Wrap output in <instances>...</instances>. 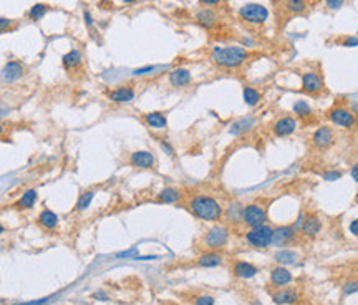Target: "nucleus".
Wrapping results in <instances>:
<instances>
[{
  "mask_svg": "<svg viewBox=\"0 0 358 305\" xmlns=\"http://www.w3.org/2000/svg\"><path fill=\"white\" fill-rule=\"evenodd\" d=\"M183 199V191H179L177 188H164L161 189L158 196H156V202H161V204H177L179 201Z\"/></svg>",
  "mask_w": 358,
  "mask_h": 305,
  "instance_id": "nucleus-22",
  "label": "nucleus"
},
{
  "mask_svg": "<svg viewBox=\"0 0 358 305\" xmlns=\"http://www.w3.org/2000/svg\"><path fill=\"white\" fill-rule=\"evenodd\" d=\"M212 62L222 70H237L247 63L249 52L244 47L228 45V47H214L212 49Z\"/></svg>",
  "mask_w": 358,
  "mask_h": 305,
  "instance_id": "nucleus-2",
  "label": "nucleus"
},
{
  "mask_svg": "<svg viewBox=\"0 0 358 305\" xmlns=\"http://www.w3.org/2000/svg\"><path fill=\"white\" fill-rule=\"evenodd\" d=\"M298 129V119L295 116L285 115V116H279L276 121L272 123V133L277 138H287V136H292Z\"/></svg>",
  "mask_w": 358,
  "mask_h": 305,
  "instance_id": "nucleus-9",
  "label": "nucleus"
},
{
  "mask_svg": "<svg viewBox=\"0 0 358 305\" xmlns=\"http://www.w3.org/2000/svg\"><path fill=\"white\" fill-rule=\"evenodd\" d=\"M300 232L305 237H315L319 236V232L322 231V221L317 214H305V216H302L298 219V223L295 224Z\"/></svg>",
  "mask_w": 358,
  "mask_h": 305,
  "instance_id": "nucleus-13",
  "label": "nucleus"
},
{
  "mask_svg": "<svg viewBox=\"0 0 358 305\" xmlns=\"http://www.w3.org/2000/svg\"><path fill=\"white\" fill-rule=\"evenodd\" d=\"M45 300H47V298H41V300H38V302H30L28 305H41Z\"/></svg>",
  "mask_w": 358,
  "mask_h": 305,
  "instance_id": "nucleus-48",
  "label": "nucleus"
},
{
  "mask_svg": "<svg viewBox=\"0 0 358 305\" xmlns=\"http://www.w3.org/2000/svg\"><path fill=\"white\" fill-rule=\"evenodd\" d=\"M242 209L244 204L239 201H231L228 206H226L224 212H222V217L226 219V223L231 224V226H236L239 223H242Z\"/></svg>",
  "mask_w": 358,
  "mask_h": 305,
  "instance_id": "nucleus-17",
  "label": "nucleus"
},
{
  "mask_svg": "<svg viewBox=\"0 0 358 305\" xmlns=\"http://www.w3.org/2000/svg\"><path fill=\"white\" fill-rule=\"evenodd\" d=\"M267 223V209L259 202H249L242 209V224L247 227L262 226Z\"/></svg>",
  "mask_w": 358,
  "mask_h": 305,
  "instance_id": "nucleus-7",
  "label": "nucleus"
},
{
  "mask_svg": "<svg viewBox=\"0 0 358 305\" xmlns=\"http://www.w3.org/2000/svg\"><path fill=\"white\" fill-rule=\"evenodd\" d=\"M196 22L199 23L202 28H212L217 23V14L212 9H202L196 14Z\"/></svg>",
  "mask_w": 358,
  "mask_h": 305,
  "instance_id": "nucleus-24",
  "label": "nucleus"
},
{
  "mask_svg": "<svg viewBox=\"0 0 358 305\" xmlns=\"http://www.w3.org/2000/svg\"><path fill=\"white\" fill-rule=\"evenodd\" d=\"M93 197H95V191L93 189H89V191H85V193H81L80 197H78V201H76V206H75V211H85V209L89 207V204L93 202Z\"/></svg>",
  "mask_w": 358,
  "mask_h": 305,
  "instance_id": "nucleus-34",
  "label": "nucleus"
},
{
  "mask_svg": "<svg viewBox=\"0 0 358 305\" xmlns=\"http://www.w3.org/2000/svg\"><path fill=\"white\" fill-rule=\"evenodd\" d=\"M62 63H63V67L67 68L68 71H73V70H78L81 67V63H83V55H81V52L80 50H70L68 53H65L63 58H62Z\"/></svg>",
  "mask_w": 358,
  "mask_h": 305,
  "instance_id": "nucleus-25",
  "label": "nucleus"
},
{
  "mask_svg": "<svg viewBox=\"0 0 358 305\" xmlns=\"http://www.w3.org/2000/svg\"><path fill=\"white\" fill-rule=\"evenodd\" d=\"M202 242H204V247H207L209 250L222 249L226 244L229 242V229L220 224L209 227V229L206 231L204 237H202Z\"/></svg>",
  "mask_w": 358,
  "mask_h": 305,
  "instance_id": "nucleus-6",
  "label": "nucleus"
},
{
  "mask_svg": "<svg viewBox=\"0 0 358 305\" xmlns=\"http://www.w3.org/2000/svg\"><path fill=\"white\" fill-rule=\"evenodd\" d=\"M154 70H156V67H143V68L135 70L133 75H135V76H143V75H148L149 71H154Z\"/></svg>",
  "mask_w": 358,
  "mask_h": 305,
  "instance_id": "nucleus-42",
  "label": "nucleus"
},
{
  "mask_svg": "<svg viewBox=\"0 0 358 305\" xmlns=\"http://www.w3.org/2000/svg\"><path fill=\"white\" fill-rule=\"evenodd\" d=\"M143 119H145L146 126H149L151 129H166L168 128V118L163 111H149L143 115Z\"/></svg>",
  "mask_w": 358,
  "mask_h": 305,
  "instance_id": "nucleus-20",
  "label": "nucleus"
},
{
  "mask_svg": "<svg viewBox=\"0 0 358 305\" xmlns=\"http://www.w3.org/2000/svg\"><path fill=\"white\" fill-rule=\"evenodd\" d=\"M186 207L194 217L206 221V223H219L222 219L224 212V207L219 202V199L204 193L191 194L186 201Z\"/></svg>",
  "mask_w": 358,
  "mask_h": 305,
  "instance_id": "nucleus-1",
  "label": "nucleus"
},
{
  "mask_svg": "<svg viewBox=\"0 0 358 305\" xmlns=\"http://www.w3.org/2000/svg\"><path fill=\"white\" fill-rule=\"evenodd\" d=\"M350 176L353 178V181H355V183H358V161H356V163H355L353 166H351V169H350Z\"/></svg>",
  "mask_w": 358,
  "mask_h": 305,
  "instance_id": "nucleus-46",
  "label": "nucleus"
},
{
  "mask_svg": "<svg viewBox=\"0 0 358 305\" xmlns=\"http://www.w3.org/2000/svg\"><path fill=\"white\" fill-rule=\"evenodd\" d=\"M220 264H222V255H220L217 250H209V252H204L198 259V266L204 269H212Z\"/></svg>",
  "mask_w": 358,
  "mask_h": 305,
  "instance_id": "nucleus-26",
  "label": "nucleus"
},
{
  "mask_svg": "<svg viewBox=\"0 0 358 305\" xmlns=\"http://www.w3.org/2000/svg\"><path fill=\"white\" fill-rule=\"evenodd\" d=\"M23 75H25V65L19 62V60H10V62L5 63L2 71H0V78H2L4 83H7V85L19 81Z\"/></svg>",
  "mask_w": 358,
  "mask_h": 305,
  "instance_id": "nucleus-12",
  "label": "nucleus"
},
{
  "mask_svg": "<svg viewBox=\"0 0 358 305\" xmlns=\"http://www.w3.org/2000/svg\"><path fill=\"white\" fill-rule=\"evenodd\" d=\"M239 19H241L244 23L247 25H264V23L268 20V10L265 5L262 4H244L241 9H239Z\"/></svg>",
  "mask_w": 358,
  "mask_h": 305,
  "instance_id": "nucleus-4",
  "label": "nucleus"
},
{
  "mask_svg": "<svg viewBox=\"0 0 358 305\" xmlns=\"http://www.w3.org/2000/svg\"><path fill=\"white\" fill-rule=\"evenodd\" d=\"M343 2H345V0H325L328 10H338L343 5Z\"/></svg>",
  "mask_w": 358,
  "mask_h": 305,
  "instance_id": "nucleus-40",
  "label": "nucleus"
},
{
  "mask_svg": "<svg viewBox=\"0 0 358 305\" xmlns=\"http://www.w3.org/2000/svg\"><path fill=\"white\" fill-rule=\"evenodd\" d=\"M255 126V118L254 116H244L241 119H237L231 124V135L234 136H241V135H246L247 131H250Z\"/></svg>",
  "mask_w": 358,
  "mask_h": 305,
  "instance_id": "nucleus-23",
  "label": "nucleus"
},
{
  "mask_svg": "<svg viewBox=\"0 0 358 305\" xmlns=\"http://www.w3.org/2000/svg\"><path fill=\"white\" fill-rule=\"evenodd\" d=\"M15 28V22L12 19H5V17H0V33H5L9 30Z\"/></svg>",
  "mask_w": 358,
  "mask_h": 305,
  "instance_id": "nucleus-35",
  "label": "nucleus"
},
{
  "mask_svg": "<svg viewBox=\"0 0 358 305\" xmlns=\"http://www.w3.org/2000/svg\"><path fill=\"white\" fill-rule=\"evenodd\" d=\"M284 7L289 14L298 15V14H303V12L308 9V4H307V0H285Z\"/></svg>",
  "mask_w": 358,
  "mask_h": 305,
  "instance_id": "nucleus-31",
  "label": "nucleus"
},
{
  "mask_svg": "<svg viewBox=\"0 0 358 305\" xmlns=\"http://www.w3.org/2000/svg\"><path fill=\"white\" fill-rule=\"evenodd\" d=\"M4 133H5V126L2 123H0V136H4Z\"/></svg>",
  "mask_w": 358,
  "mask_h": 305,
  "instance_id": "nucleus-49",
  "label": "nucleus"
},
{
  "mask_svg": "<svg viewBox=\"0 0 358 305\" xmlns=\"http://www.w3.org/2000/svg\"><path fill=\"white\" fill-rule=\"evenodd\" d=\"M121 2H124V4H135V2H138V0H121Z\"/></svg>",
  "mask_w": 358,
  "mask_h": 305,
  "instance_id": "nucleus-50",
  "label": "nucleus"
},
{
  "mask_svg": "<svg viewBox=\"0 0 358 305\" xmlns=\"http://www.w3.org/2000/svg\"><path fill=\"white\" fill-rule=\"evenodd\" d=\"M292 111H294L295 118H308L312 115V106L305 100H297L292 106Z\"/></svg>",
  "mask_w": 358,
  "mask_h": 305,
  "instance_id": "nucleus-32",
  "label": "nucleus"
},
{
  "mask_svg": "<svg viewBox=\"0 0 358 305\" xmlns=\"http://www.w3.org/2000/svg\"><path fill=\"white\" fill-rule=\"evenodd\" d=\"M298 236V227L297 226H279L274 227V236H272V246L284 247L294 244V241Z\"/></svg>",
  "mask_w": 358,
  "mask_h": 305,
  "instance_id": "nucleus-10",
  "label": "nucleus"
},
{
  "mask_svg": "<svg viewBox=\"0 0 358 305\" xmlns=\"http://www.w3.org/2000/svg\"><path fill=\"white\" fill-rule=\"evenodd\" d=\"M2 232H5V227L2 226V223H0V234H2Z\"/></svg>",
  "mask_w": 358,
  "mask_h": 305,
  "instance_id": "nucleus-51",
  "label": "nucleus"
},
{
  "mask_svg": "<svg viewBox=\"0 0 358 305\" xmlns=\"http://www.w3.org/2000/svg\"><path fill=\"white\" fill-rule=\"evenodd\" d=\"M214 303H216V300H214L212 295H201L194 302V305H214Z\"/></svg>",
  "mask_w": 358,
  "mask_h": 305,
  "instance_id": "nucleus-38",
  "label": "nucleus"
},
{
  "mask_svg": "<svg viewBox=\"0 0 358 305\" xmlns=\"http://www.w3.org/2000/svg\"><path fill=\"white\" fill-rule=\"evenodd\" d=\"M328 121L343 129H355L358 126V118L347 106H333L327 111Z\"/></svg>",
  "mask_w": 358,
  "mask_h": 305,
  "instance_id": "nucleus-5",
  "label": "nucleus"
},
{
  "mask_svg": "<svg viewBox=\"0 0 358 305\" xmlns=\"http://www.w3.org/2000/svg\"><path fill=\"white\" fill-rule=\"evenodd\" d=\"M110 101L113 103H118V105H124V103H131L135 98H136V90L133 85H123V86H118V88H113L106 93Z\"/></svg>",
  "mask_w": 358,
  "mask_h": 305,
  "instance_id": "nucleus-15",
  "label": "nucleus"
},
{
  "mask_svg": "<svg viewBox=\"0 0 358 305\" xmlns=\"http://www.w3.org/2000/svg\"><path fill=\"white\" fill-rule=\"evenodd\" d=\"M333 143H335V131L332 126H327V124H322L312 133V145L315 149H328Z\"/></svg>",
  "mask_w": 358,
  "mask_h": 305,
  "instance_id": "nucleus-11",
  "label": "nucleus"
},
{
  "mask_svg": "<svg viewBox=\"0 0 358 305\" xmlns=\"http://www.w3.org/2000/svg\"><path fill=\"white\" fill-rule=\"evenodd\" d=\"M272 236H274V227L265 223L262 226L249 227L244 237H246V242L250 247L267 249L272 246Z\"/></svg>",
  "mask_w": 358,
  "mask_h": 305,
  "instance_id": "nucleus-3",
  "label": "nucleus"
},
{
  "mask_svg": "<svg viewBox=\"0 0 358 305\" xmlns=\"http://www.w3.org/2000/svg\"><path fill=\"white\" fill-rule=\"evenodd\" d=\"M38 199L37 189H27L25 193L22 194V197L15 202V207L20 209V211H27V209H32L35 206V202Z\"/></svg>",
  "mask_w": 358,
  "mask_h": 305,
  "instance_id": "nucleus-28",
  "label": "nucleus"
},
{
  "mask_svg": "<svg viewBox=\"0 0 358 305\" xmlns=\"http://www.w3.org/2000/svg\"><path fill=\"white\" fill-rule=\"evenodd\" d=\"M159 146H161V149H163L166 154H168V156H174V148H172V145L166 138H161L159 140Z\"/></svg>",
  "mask_w": 358,
  "mask_h": 305,
  "instance_id": "nucleus-37",
  "label": "nucleus"
},
{
  "mask_svg": "<svg viewBox=\"0 0 358 305\" xmlns=\"http://www.w3.org/2000/svg\"><path fill=\"white\" fill-rule=\"evenodd\" d=\"M232 272H234V276L239 279H252L257 276L259 269L254 264H250V262L237 260V262H234V266H232Z\"/></svg>",
  "mask_w": 358,
  "mask_h": 305,
  "instance_id": "nucleus-21",
  "label": "nucleus"
},
{
  "mask_svg": "<svg viewBox=\"0 0 358 305\" xmlns=\"http://www.w3.org/2000/svg\"><path fill=\"white\" fill-rule=\"evenodd\" d=\"M83 17H85V23L88 28H92V32L95 33V22H93V17L89 14L88 10H83Z\"/></svg>",
  "mask_w": 358,
  "mask_h": 305,
  "instance_id": "nucleus-41",
  "label": "nucleus"
},
{
  "mask_svg": "<svg viewBox=\"0 0 358 305\" xmlns=\"http://www.w3.org/2000/svg\"><path fill=\"white\" fill-rule=\"evenodd\" d=\"M168 81L172 88H186L191 85V81H193V75H191V71L188 68L179 67L169 71Z\"/></svg>",
  "mask_w": 358,
  "mask_h": 305,
  "instance_id": "nucleus-16",
  "label": "nucleus"
},
{
  "mask_svg": "<svg viewBox=\"0 0 358 305\" xmlns=\"http://www.w3.org/2000/svg\"><path fill=\"white\" fill-rule=\"evenodd\" d=\"M38 224L43 227L45 231H53L58 226V216L49 207H45L43 211L38 214Z\"/></svg>",
  "mask_w": 358,
  "mask_h": 305,
  "instance_id": "nucleus-27",
  "label": "nucleus"
},
{
  "mask_svg": "<svg viewBox=\"0 0 358 305\" xmlns=\"http://www.w3.org/2000/svg\"><path fill=\"white\" fill-rule=\"evenodd\" d=\"M49 10H50L49 4H35L33 7L28 10V19L33 22L41 20L47 14H49Z\"/></svg>",
  "mask_w": 358,
  "mask_h": 305,
  "instance_id": "nucleus-33",
  "label": "nucleus"
},
{
  "mask_svg": "<svg viewBox=\"0 0 358 305\" xmlns=\"http://www.w3.org/2000/svg\"><path fill=\"white\" fill-rule=\"evenodd\" d=\"M340 178H342V171L332 169V171L324 172V179H327V181H337V179H340Z\"/></svg>",
  "mask_w": 358,
  "mask_h": 305,
  "instance_id": "nucleus-39",
  "label": "nucleus"
},
{
  "mask_svg": "<svg viewBox=\"0 0 358 305\" xmlns=\"http://www.w3.org/2000/svg\"><path fill=\"white\" fill-rule=\"evenodd\" d=\"M343 47H358V38H353V37H348L343 40Z\"/></svg>",
  "mask_w": 358,
  "mask_h": 305,
  "instance_id": "nucleus-44",
  "label": "nucleus"
},
{
  "mask_svg": "<svg viewBox=\"0 0 358 305\" xmlns=\"http://www.w3.org/2000/svg\"><path fill=\"white\" fill-rule=\"evenodd\" d=\"M302 78V92L310 95V97H319L320 93L325 92V83L322 75L317 71H303L300 75Z\"/></svg>",
  "mask_w": 358,
  "mask_h": 305,
  "instance_id": "nucleus-8",
  "label": "nucleus"
},
{
  "mask_svg": "<svg viewBox=\"0 0 358 305\" xmlns=\"http://www.w3.org/2000/svg\"><path fill=\"white\" fill-rule=\"evenodd\" d=\"M356 290H358V280L356 279L348 280V282L343 285V295H351V294H355Z\"/></svg>",
  "mask_w": 358,
  "mask_h": 305,
  "instance_id": "nucleus-36",
  "label": "nucleus"
},
{
  "mask_svg": "<svg viewBox=\"0 0 358 305\" xmlns=\"http://www.w3.org/2000/svg\"><path fill=\"white\" fill-rule=\"evenodd\" d=\"M129 164L136 169H153L156 166V156L148 149H140V151L131 153Z\"/></svg>",
  "mask_w": 358,
  "mask_h": 305,
  "instance_id": "nucleus-14",
  "label": "nucleus"
},
{
  "mask_svg": "<svg viewBox=\"0 0 358 305\" xmlns=\"http://www.w3.org/2000/svg\"><path fill=\"white\" fill-rule=\"evenodd\" d=\"M272 300L277 305H294L298 300V294L294 289H287V287H280L279 290L272 292Z\"/></svg>",
  "mask_w": 358,
  "mask_h": 305,
  "instance_id": "nucleus-18",
  "label": "nucleus"
},
{
  "mask_svg": "<svg viewBox=\"0 0 358 305\" xmlns=\"http://www.w3.org/2000/svg\"><path fill=\"white\" fill-rule=\"evenodd\" d=\"M350 111L353 113V115L358 118V101H355V103H351V106H350Z\"/></svg>",
  "mask_w": 358,
  "mask_h": 305,
  "instance_id": "nucleus-47",
  "label": "nucleus"
},
{
  "mask_svg": "<svg viewBox=\"0 0 358 305\" xmlns=\"http://www.w3.org/2000/svg\"><path fill=\"white\" fill-rule=\"evenodd\" d=\"M292 274L289 269H285L284 266H277V267H274L272 271H271V284L274 287H285L287 284L292 282Z\"/></svg>",
  "mask_w": 358,
  "mask_h": 305,
  "instance_id": "nucleus-19",
  "label": "nucleus"
},
{
  "mask_svg": "<svg viewBox=\"0 0 358 305\" xmlns=\"http://www.w3.org/2000/svg\"><path fill=\"white\" fill-rule=\"evenodd\" d=\"M348 231H350L355 237H358V219H353V221H351L350 226H348Z\"/></svg>",
  "mask_w": 358,
  "mask_h": 305,
  "instance_id": "nucleus-43",
  "label": "nucleus"
},
{
  "mask_svg": "<svg viewBox=\"0 0 358 305\" xmlns=\"http://www.w3.org/2000/svg\"><path fill=\"white\" fill-rule=\"evenodd\" d=\"M242 98L244 101H246V105L247 106H257L260 103V100H262V95L257 88H254V86H244L242 88Z\"/></svg>",
  "mask_w": 358,
  "mask_h": 305,
  "instance_id": "nucleus-30",
  "label": "nucleus"
},
{
  "mask_svg": "<svg viewBox=\"0 0 358 305\" xmlns=\"http://www.w3.org/2000/svg\"><path fill=\"white\" fill-rule=\"evenodd\" d=\"M274 259H276L279 266H292V264H297L298 254L290 249H280L276 252V255H274Z\"/></svg>",
  "mask_w": 358,
  "mask_h": 305,
  "instance_id": "nucleus-29",
  "label": "nucleus"
},
{
  "mask_svg": "<svg viewBox=\"0 0 358 305\" xmlns=\"http://www.w3.org/2000/svg\"><path fill=\"white\" fill-rule=\"evenodd\" d=\"M222 0H199L201 5H204V7H214V5H219Z\"/></svg>",
  "mask_w": 358,
  "mask_h": 305,
  "instance_id": "nucleus-45",
  "label": "nucleus"
}]
</instances>
